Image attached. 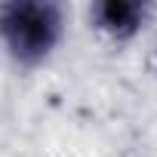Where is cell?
<instances>
[{
    "mask_svg": "<svg viewBox=\"0 0 157 157\" xmlns=\"http://www.w3.org/2000/svg\"><path fill=\"white\" fill-rule=\"evenodd\" d=\"M145 16H148V6L139 3V0H102V3L93 6L96 25L117 40L132 37L145 25Z\"/></svg>",
    "mask_w": 157,
    "mask_h": 157,
    "instance_id": "obj_2",
    "label": "cell"
},
{
    "mask_svg": "<svg viewBox=\"0 0 157 157\" xmlns=\"http://www.w3.org/2000/svg\"><path fill=\"white\" fill-rule=\"evenodd\" d=\"M0 37L19 65H40L62 40V10L43 0L0 6Z\"/></svg>",
    "mask_w": 157,
    "mask_h": 157,
    "instance_id": "obj_1",
    "label": "cell"
}]
</instances>
